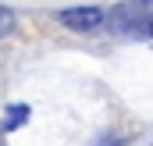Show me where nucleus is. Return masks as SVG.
<instances>
[{"mask_svg":"<svg viewBox=\"0 0 153 146\" xmlns=\"http://www.w3.org/2000/svg\"><path fill=\"white\" fill-rule=\"evenodd\" d=\"M57 18H61V25H68L71 32H89V29H96V25L103 22V11H100V7H68V11H61Z\"/></svg>","mask_w":153,"mask_h":146,"instance_id":"f257e3e1","label":"nucleus"},{"mask_svg":"<svg viewBox=\"0 0 153 146\" xmlns=\"http://www.w3.org/2000/svg\"><path fill=\"white\" fill-rule=\"evenodd\" d=\"M29 114H32V110L25 107V104H11V107H7V114H4V132L22 128V125L29 121Z\"/></svg>","mask_w":153,"mask_h":146,"instance_id":"f03ea898","label":"nucleus"},{"mask_svg":"<svg viewBox=\"0 0 153 146\" xmlns=\"http://www.w3.org/2000/svg\"><path fill=\"white\" fill-rule=\"evenodd\" d=\"M11 29H14V14H11L7 7H0V36H7Z\"/></svg>","mask_w":153,"mask_h":146,"instance_id":"7ed1b4c3","label":"nucleus"},{"mask_svg":"<svg viewBox=\"0 0 153 146\" xmlns=\"http://www.w3.org/2000/svg\"><path fill=\"white\" fill-rule=\"evenodd\" d=\"M135 36H153V14H150V18H139V22H135Z\"/></svg>","mask_w":153,"mask_h":146,"instance_id":"20e7f679","label":"nucleus"},{"mask_svg":"<svg viewBox=\"0 0 153 146\" xmlns=\"http://www.w3.org/2000/svg\"><path fill=\"white\" fill-rule=\"evenodd\" d=\"M139 4H153V0H139Z\"/></svg>","mask_w":153,"mask_h":146,"instance_id":"39448f33","label":"nucleus"}]
</instances>
